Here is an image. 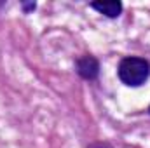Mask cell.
<instances>
[{"label":"cell","instance_id":"3957f363","mask_svg":"<svg viewBox=\"0 0 150 148\" xmlns=\"http://www.w3.org/2000/svg\"><path fill=\"white\" fill-rule=\"evenodd\" d=\"M91 9L98 11L100 14L107 16V18H119L122 12V4L119 0H108V2H91Z\"/></svg>","mask_w":150,"mask_h":148},{"label":"cell","instance_id":"7a4b0ae2","mask_svg":"<svg viewBox=\"0 0 150 148\" xmlns=\"http://www.w3.org/2000/svg\"><path fill=\"white\" fill-rule=\"evenodd\" d=\"M77 73L86 80H94L100 73V63L94 56L86 54L77 59Z\"/></svg>","mask_w":150,"mask_h":148},{"label":"cell","instance_id":"6da1fadb","mask_svg":"<svg viewBox=\"0 0 150 148\" xmlns=\"http://www.w3.org/2000/svg\"><path fill=\"white\" fill-rule=\"evenodd\" d=\"M117 75L124 85L140 87L143 85L150 77V63L138 56H127L120 59L117 66Z\"/></svg>","mask_w":150,"mask_h":148},{"label":"cell","instance_id":"5b68a950","mask_svg":"<svg viewBox=\"0 0 150 148\" xmlns=\"http://www.w3.org/2000/svg\"><path fill=\"white\" fill-rule=\"evenodd\" d=\"M149 111H150V108H149Z\"/></svg>","mask_w":150,"mask_h":148},{"label":"cell","instance_id":"277c9868","mask_svg":"<svg viewBox=\"0 0 150 148\" xmlns=\"http://www.w3.org/2000/svg\"><path fill=\"white\" fill-rule=\"evenodd\" d=\"M23 7H25L26 12H28V11H33V9H35V2H33V4H23Z\"/></svg>","mask_w":150,"mask_h":148}]
</instances>
